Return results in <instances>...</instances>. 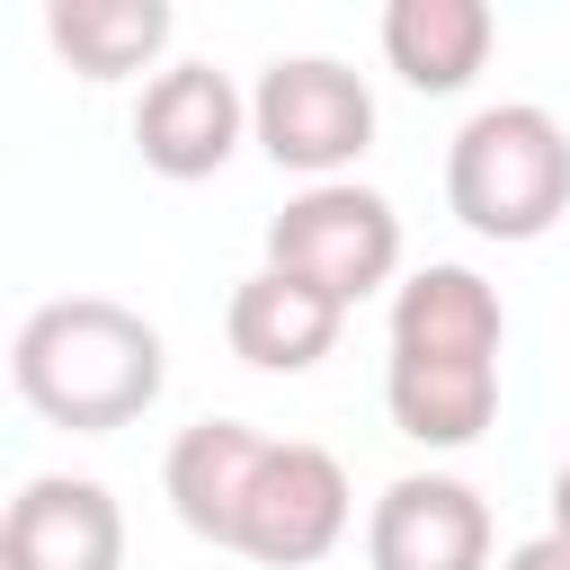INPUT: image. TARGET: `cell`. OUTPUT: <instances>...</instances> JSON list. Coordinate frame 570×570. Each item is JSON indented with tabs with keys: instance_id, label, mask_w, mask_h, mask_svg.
I'll return each instance as SVG.
<instances>
[{
	"instance_id": "7",
	"label": "cell",
	"mask_w": 570,
	"mask_h": 570,
	"mask_svg": "<svg viewBox=\"0 0 570 570\" xmlns=\"http://www.w3.org/2000/svg\"><path fill=\"white\" fill-rule=\"evenodd\" d=\"M374 570H490V499L454 472H401L365 517Z\"/></svg>"
},
{
	"instance_id": "8",
	"label": "cell",
	"mask_w": 570,
	"mask_h": 570,
	"mask_svg": "<svg viewBox=\"0 0 570 570\" xmlns=\"http://www.w3.org/2000/svg\"><path fill=\"white\" fill-rule=\"evenodd\" d=\"M0 570H125V508L107 481L36 472L0 517Z\"/></svg>"
},
{
	"instance_id": "14",
	"label": "cell",
	"mask_w": 570,
	"mask_h": 570,
	"mask_svg": "<svg viewBox=\"0 0 570 570\" xmlns=\"http://www.w3.org/2000/svg\"><path fill=\"white\" fill-rule=\"evenodd\" d=\"M499 570H570V543H561V534H534V543H517Z\"/></svg>"
},
{
	"instance_id": "6",
	"label": "cell",
	"mask_w": 570,
	"mask_h": 570,
	"mask_svg": "<svg viewBox=\"0 0 570 570\" xmlns=\"http://www.w3.org/2000/svg\"><path fill=\"white\" fill-rule=\"evenodd\" d=\"M338 534H347V472H338V454L330 445H303V436L267 445L232 552H249L267 570H312Z\"/></svg>"
},
{
	"instance_id": "9",
	"label": "cell",
	"mask_w": 570,
	"mask_h": 570,
	"mask_svg": "<svg viewBox=\"0 0 570 570\" xmlns=\"http://www.w3.org/2000/svg\"><path fill=\"white\" fill-rule=\"evenodd\" d=\"M240 134H249V98H240L232 71H214V62H169V71H151V89H142V107H134L142 169H160V178H214Z\"/></svg>"
},
{
	"instance_id": "12",
	"label": "cell",
	"mask_w": 570,
	"mask_h": 570,
	"mask_svg": "<svg viewBox=\"0 0 570 570\" xmlns=\"http://www.w3.org/2000/svg\"><path fill=\"white\" fill-rule=\"evenodd\" d=\"M499 45V18L481 0H392L383 9V62L428 89V98H454Z\"/></svg>"
},
{
	"instance_id": "10",
	"label": "cell",
	"mask_w": 570,
	"mask_h": 570,
	"mask_svg": "<svg viewBox=\"0 0 570 570\" xmlns=\"http://www.w3.org/2000/svg\"><path fill=\"white\" fill-rule=\"evenodd\" d=\"M267 445H276V436H258V428H240V419H196V428H178V445H169V463H160V490H169L178 525L232 552Z\"/></svg>"
},
{
	"instance_id": "1",
	"label": "cell",
	"mask_w": 570,
	"mask_h": 570,
	"mask_svg": "<svg viewBox=\"0 0 570 570\" xmlns=\"http://www.w3.org/2000/svg\"><path fill=\"white\" fill-rule=\"evenodd\" d=\"M499 347L508 312L499 285L436 258L410 285H392V330H383V410L410 445L463 454L499 419Z\"/></svg>"
},
{
	"instance_id": "2",
	"label": "cell",
	"mask_w": 570,
	"mask_h": 570,
	"mask_svg": "<svg viewBox=\"0 0 570 570\" xmlns=\"http://www.w3.org/2000/svg\"><path fill=\"white\" fill-rule=\"evenodd\" d=\"M9 383L36 419L71 428V436H116L134 428L160 383H169V356H160V330L116 303V294H62V303H36L9 338Z\"/></svg>"
},
{
	"instance_id": "4",
	"label": "cell",
	"mask_w": 570,
	"mask_h": 570,
	"mask_svg": "<svg viewBox=\"0 0 570 570\" xmlns=\"http://www.w3.org/2000/svg\"><path fill=\"white\" fill-rule=\"evenodd\" d=\"M267 267L276 276H303L312 294H330L347 312V303H365V294H383L401 276V214H392V196H374L356 178L303 187L267 223Z\"/></svg>"
},
{
	"instance_id": "15",
	"label": "cell",
	"mask_w": 570,
	"mask_h": 570,
	"mask_svg": "<svg viewBox=\"0 0 570 570\" xmlns=\"http://www.w3.org/2000/svg\"><path fill=\"white\" fill-rule=\"evenodd\" d=\"M552 534H561V543H570V463H561V472H552Z\"/></svg>"
},
{
	"instance_id": "5",
	"label": "cell",
	"mask_w": 570,
	"mask_h": 570,
	"mask_svg": "<svg viewBox=\"0 0 570 570\" xmlns=\"http://www.w3.org/2000/svg\"><path fill=\"white\" fill-rule=\"evenodd\" d=\"M249 134H258V151H267L276 169L330 187V178L374 142V89H365L347 62H330V53H285V62H267L258 89H249Z\"/></svg>"
},
{
	"instance_id": "3",
	"label": "cell",
	"mask_w": 570,
	"mask_h": 570,
	"mask_svg": "<svg viewBox=\"0 0 570 570\" xmlns=\"http://www.w3.org/2000/svg\"><path fill=\"white\" fill-rule=\"evenodd\" d=\"M445 205L481 240H543L570 214V134L534 98H499L463 116L445 142Z\"/></svg>"
},
{
	"instance_id": "11",
	"label": "cell",
	"mask_w": 570,
	"mask_h": 570,
	"mask_svg": "<svg viewBox=\"0 0 570 570\" xmlns=\"http://www.w3.org/2000/svg\"><path fill=\"white\" fill-rule=\"evenodd\" d=\"M338 321H347V312H338L330 294H312L303 276H276V267L240 276L232 303H223V338H232V356L258 365V374H312V365L338 347Z\"/></svg>"
},
{
	"instance_id": "13",
	"label": "cell",
	"mask_w": 570,
	"mask_h": 570,
	"mask_svg": "<svg viewBox=\"0 0 570 570\" xmlns=\"http://www.w3.org/2000/svg\"><path fill=\"white\" fill-rule=\"evenodd\" d=\"M169 27H178L169 0H53L45 9V36L80 80H125V71L160 62Z\"/></svg>"
}]
</instances>
